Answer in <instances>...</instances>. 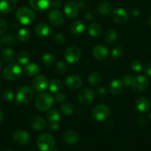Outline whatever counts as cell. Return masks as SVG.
<instances>
[{"label": "cell", "mask_w": 151, "mask_h": 151, "mask_svg": "<svg viewBox=\"0 0 151 151\" xmlns=\"http://www.w3.org/2000/svg\"><path fill=\"white\" fill-rule=\"evenodd\" d=\"M35 33L41 38H46L51 34V29L47 24L41 22L38 24L35 27Z\"/></svg>", "instance_id": "9a60e30c"}, {"label": "cell", "mask_w": 151, "mask_h": 151, "mask_svg": "<svg viewBox=\"0 0 151 151\" xmlns=\"http://www.w3.org/2000/svg\"><path fill=\"white\" fill-rule=\"evenodd\" d=\"M123 52H124L123 49L119 46H118V47H115L113 49L112 51H111V55L113 58H119L122 56Z\"/></svg>", "instance_id": "ab89813d"}, {"label": "cell", "mask_w": 151, "mask_h": 151, "mask_svg": "<svg viewBox=\"0 0 151 151\" xmlns=\"http://www.w3.org/2000/svg\"><path fill=\"white\" fill-rule=\"evenodd\" d=\"M97 10L102 16H107L112 11V6L107 1H102L98 4Z\"/></svg>", "instance_id": "d4e9b609"}, {"label": "cell", "mask_w": 151, "mask_h": 151, "mask_svg": "<svg viewBox=\"0 0 151 151\" xmlns=\"http://www.w3.org/2000/svg\"><path fill=\"white\" fill-rule=\"evenodd\" d=\"M0 84H1V83H0Z\"/></svg>", "instance_id": "91938a15"}, {"label": "cell", "mask_w": 151, "mask_h": 151, "mask_svg": "<svg viewBox=\"0 0 151 151\" xmlns=\"http://www.w3.org/2000/svg\"><path fill=\"white\" fill-rule=\"evenodd\" d=\"M1 58L7 63H10L15 59V52L12 49L4 48L1 52Z\"/></svg>", "instance_id": "83f0119b"}, {"label": "cell", "mask_w": 151, "mask_h": 151, "mask_svg": "<svg viewBox=\"0 0 151 151\" xmlns=\"http://www.w3.org/2000/svg\"><path fill=\"white\" fill-rule=\"evenodd\" d=\"M13 139L18 145H25L30 142V135L26 131L19 130L13 133Z\"/></svg>", "instance_id": "4fadbf2b"}, {"label": "cell", "mask_w": 151, "mask_h": 151, "mask_svg": "<svg viewBox=\"0 0 151 151\" xmlns=\"http://www.w3.org/2000/svg\"><path fill=\"white\" fill-rule=\"evenodd\" d=\"M136 109L140 112L147 111L150 107V102L146 97H140L136 100L135 103Z\"/></svg>", "instance_id": "d6986e66"}, {"label": "cell", "mask_w": 151, "mask_h": 151, "mask_svg": "<svg viewBox=\"0 0 151 151\" xmlns=\"http://www.w3.org/2000/svg\"><path fill=\"white\" fill-rule=\"evenodd\" d=\"M132 70L135 72H139L142 69V64L139 60H134L130 65Z\"/></svg>", "instance_id": "7bdbcfd3"}, {"label": "cell", "mask_w": 151, "mask_h": 151, "mask_svg": "<svg viewBox=\"0 0 151 151\" xmlns=\"http://www.w3.org/2000/svg\"><path fill=\"white\" fill-rule=\"evenodd\" d=\"M7 28V22L4 19H0V35H3L6 32Z\"/></svg>", "instance_id": "ee69618b"}, {"label": "cell", "mask_w": 151, "mask_h": 151, "mask_svg": "<svg viewBox=\"0 0 151 151\" xmlns=\"http://www.w3.org/2000/svg\"><path fill=\"white\" fill-rule=\"evenodd\" d=\"M149 117H150V120H151V113L150 114V115H149Z\"/></svg>", "instance_id": "11a10c76"}, {"label": "cell", "mask_w": 151, "mask_h": 151, "mask_svg": "<svg viewBox=\"0 0 151 151\" xmlns=\"http://www.w3.org/2000/svg\"><path fill=\"white\" fill-rule=\"evenodd\" d=\"M49 89L51 92L57 93L61 90L62 87V84L61 81L58 79H53L49 83Z\"/></svg>", "instance_id": "d6a6232c"}, {"label": "cell", "mask_w": 151, "mask_h": 151, "mask_svg": "<svg viewBox=\"0 0 151 151\" xmlns=\"http://www.w3.org/2000/svg\"><path fill=\"white\" fill-rule=\"evenodd\" d=\"M30 37V32L27 28H21L19 30V32H18L17 38L20 41H22V42L28 41L29 40Z\"/></svg>", "instance_id": "1f68e13d"}, {"label": "cell", "mask_w": 151, "mask_h": 151, "mask_svg": "<svg viewBox=\"0 0 151 151\" xmlns=\"http://www.w3.org/2000/svg\"><path fill=\"white\" fill-rule=\"evenodd\" d=\"M54 98L50 93H40L35 100V105L36 109L40 111H46L51 108Z\"/></svg>", "instance_id": "6da1fadb"}, {"label": "cell", "mask_w": 151, "mask_h": 151, "mask_svg": "<svg viewBox=\"0 0 151 151\" xmlns=\"http://www.w3.org/2000/svg\"><path fill=\"white\" fill-rule=\"evenodd\" d=\"M16 39H17V38H16V35L10 33L0 38V42H1V44H6V45H11L16 42Z\"/></svg>", "instance_id": "836d02e7"}, {"label": "cell", "mask_w": 151, "mask_h": 151, "mask_svg": "<svg viewBox=\"0 0 151 151\" xmlns=\"http://www.w3.org/2000/svg\"><path fill=\"white\" fill-rule=\"evenodd\" d=\"M144 72L145 75L151 77V63H148L145 65L144 67Z\"/></svg>", "instance_id": "bcb514c9"}, {"label": "cell", "mask_w": 151, "mask_h": 151, "mask_svg": "<svg viewBox=\"0 0 151 151\" xmlns=\"http://www.w3.org/2000/svg\"><path fill=\"white\" fill-rule=\"evenodd\" d=\"M40 71V68L36 63H30L25 65L24 68V72L25 75L28 76H34L37 75Z\"/></svg>", "instance_id": "603a6c76"}, {"label": "cell", "mask_w": 151, "mask_h": 151, "mask_svg": "<svg viewBox=\"0 0 151 151\" xmlns=\"http://www.w3.org/2000/svg\"><path fill=\"white\" fill-rule=\"evenodd\" d=\"M30 60V54L27 52H22L17 56V61L20 65L28 64Z\"/></svg>", "instance_id": "8d00e7d4"}, {"label": "cell", "mask_w": 151, "mask_h": 151, "mask_svg": "<svg viewBox=\"0 0 151 151\" xmlns=\"http://www.w3.org/2000/svg\"><path fill=\"white\" fill-rule=\"evenodd\" d=\"M52 3V0H30L31 7L38 11H44L48 8Z\"/></svg>", "instance_id": "ac0fdd59"}, {"label": "cell", "mask_w": 151, "mask_h": 151, "mask_svg": "<svg viewBox=\"0 0 151 151\" xmlns=\"http://www.w3.org/2000/svg\"><path fill=\"white\" fill-rule=\"evenodd\" d=\"M33 87L37 91H41L45 90L48 86L47 79L43 75H36L33 80Z\"/></svg>", "instance_id": "5bb4252c"}, {"label": "cell", "mask_w": 151, "mask_h": 151, "mask_svg": "<svg viewBox=\"0 0 151 151\" xmlns=\"http://www.w3.org/2000/svg\"><path fill=\"white\" fill-rule=\"evenodd\" d=\"M1 69H2V62L0 60V71L1 70Z\"/></svg>", "instance_id": "f5cc1de1"}, {"label": "cell", "mask_w": 151, "mask_h": 151, "mask_svg": "<svg viewBox=\"0 0 151 151\" xmlns=\"http://www.w3.org/2000/svg\"><path fill=\"white\" fill-rule=\"evenodd\" d=\"M124 84L121 79H115L110 83V91L113 95H116L122 91Z\"/></svg>", "instance_id": "7402d4cb"}, {"label": "cell", "mask_w": 151, "mask_h": 151, "mask_svg": "<svg viewBox=\"0 0 151 151\" xmlns=\"http://www.w3.org/2000/svg\"><path fill=\"white\" fill-rule=\"evenodd\" d=\"M7 151H14V150H7Z\"/></svg>", "instance_id": "680465c9"}, {"label": "cell", "mask_w": 151, "mask_h": 151, "mask_svg": "<svg viewBox=\"0 0 151 151\" xmlns=\"http://www.w3.org/2000/svg\"><path fill=\"white\" fill-rule=\"evenodd\" d=\"M79 7V4H77V3L73 1H68L65 4V7H64L65 15L69 19H73L77 16Z\"/></svg>", "instance_id": "7c38bea8"}, {"label": "cell", "mask_w": 151, "mask_h": 151, "mask_svg": "<svg viewBox=\"0 0 151 151\" xmlns=\"http://www.w3.org/2000/svg\"><path fill=\"white\" fill-rule=\"evenodd\" d=\"M53 39L56 41L57 44H65V41H66V37L64 34L59 32V33H56V35L53 36Z\"/></svg>", "instance_id": "b9f144b4"}, {"label": "cell", "mask_w": 151, "mask_h": 151, "mask_svg": "<svg viewBox=\"0 0 151 151\" xmlns=\"http://www.w3.org/2000/svg\"><path fill=\"white\" fill-rule=\"evenodd\" d=\"M52 5L55 7H60L62 6V1L61 0H53L52 1Z\"/></svg>", "instance_id": "681fc988"}, {"label": "cell", "mask_w": 151, "mask_h": 151, "mask_svg": "<svg viewBox=\"0 0 151 151\" xmlns=\"http://www.w3.org/2000/svg\"><path fill=\"white\" fill-rule=\"evenodd\" d=\"M64 139L68 144L76 145L78 142V136L73 131H68L64 134Z\"/></svg>", "instance_id": "cb8c5ba5"}, {"label": "cell", "mask_w": 151, "mask_h": 151, "mask_svg": "<svg viewBox=\"0 0 151 151\" xmlns=\"http://www.w3.org/2000/svg\"><path fill=\"white\" fill-rule=\"evenodd\" d=\"M61 111L67 116H70L73 114V106L70 103H64L61 106Z\"/></svg>", "instance_id": "d590c367"}, {"label": "cell", "mask_w": 151, "mask_h": 151, "mask_svg": "<svg viewBox=\"0 0 151 151\" xmlns=\"http://www.w3.org/2000/svg\"><path fill=\"white\" fill-rule=\"evenodd\" d=\"M22 75V68L17 63H10L4 68L3 76L6 80L10 81L19 79Z\"/></svg>", "instance_id": "277c9868"}, {"label": "cell", "mask_w": 151, "mask_h": 151, "mask_svg": "<svg viewBox=\"0 0 151 151\" xmlns=\"http://www.w3.org/2000/svg\"><path fill=\"white\" fill-rule=\"evenodd\" d=\"M102 81L101 75L98 72H92L88 76V82L93 87H97Z\"/></svg>", "instance_id": "f1b7e54d"}, {"label": "cell", "mask_w": 151, "mask_h": 151, "mask_svg": "<svg viewBox=\"0 0 151 151\" xmlns=\"http://www.w3.org/2000/svg\"><path fill=\"white\" fill-rule=\"evenodd\" d=\"M107 91L106 88H104V87H101V88H99V89L97 90L98 95L101 96V97H104V96L107 95Z\"/></svg>", "instance_id": "7dc6e473"}, {"label": "cell", "mask_w": 151, "mask_h": 151, "mask_svg": "<svg viewBox=\"0 0 151 151\" xmlns=\"http://www.w3.org/2000/svg\"><path fill=\"white\" fill-rule=\"evenodd\" d=\"M48 19L52 24L56 27L62 25L65 22L63 13L58 9H52L50 10L48 13Z\"/></svg>", "instance_id": "30bf717a"}, {"label": "cell", "mask_w": 151, "mask_h": 151, "mask_svg": "<svg viewBox=\"0 0 151 151\" xmlns=\"http://www.w3.org/2000/svg\"><path fill=\"white\" fill-rule=\"evenodd\" d=\"M1 97L6 101H12L14 99V94L10 89H4L1 92Z\"/></svg>", "instance_id": "f35d334b"}, {"label": "cell", "mask_w": 151, "mask_h": 151, "mask_svg": "<svg viewBox=\"0 0 151 151\" xmlns=\"http://www.w3.org/2000/svg\"><path fill=\"white\" fill-rule=\"evenodd\" d=\"M68 69V66H67L66 63L64 61H59L56 63V73L62 75L64 74Z\"/></svg>", "instance_id": "74e56055"}, {"label": "cell", "mask_w": 151, "mask_h": 151, "mask_svg": "<svg viewBox=\"0 0 151 151\" xmlns=\"http://www.w3.org/2000/svg\"><path fill=\"white\" fill-rule=\"evenodd\" d=\"M102 28L99 23L93 22L88 26V33L92 37H98L102 34Z\"/></svg>", "instance_id": "4316f807"}, {"label": "cell", "mask_w": 151, "mask_h": 151, "mask_svg": "<svg viewBox=\"0 0 151 151\" xmlns=\"http://www.w3.org/2000/svg\"><path fill=\"white\" fill-rule=\"evenodd\" d=\"M36 145L41 151H51L54 148L55 139L50 134H42L37 139Z\"/></svg>", "instance_id": "3957f363"}, {"label": "cell", "mask_w": 151, "mask_h": 151, "mask_svg": "<svg viewBox=\"0 0 151 151\" xmlns=\"http://www.w3.org/2000/svg\"><path fill=\"white\" fill-rule=\"evenodd\" d=\"M1 42H0V49H1Z\"/></svg>", "instance_id": "6f0895ef"}, {"label": "cell", "mask_w": 151, "mask_h": 151, "mask_svg": "<svg viewBox=\"0 0 151 151\" xmlns=\"http://www.w3.org/2000/svg\"><path fill=\"white\" fill-rule=\"evenodd\" d=\"M16 19L22 24L28 25L35 20V13L29 7H22L16 11Z\"/></svg>", "instance_id": "7a4b0ae2"}, {"label": "cell", "mask_w": 151, "mask_h": 151, "mask_svg": "<svg viewBox=\"0 0 151 151\" xmlns=\"http://www.w3.org/2000/svg\"><path fill=\"white\" fill-rule=\"evenodd\" d=\"M47 119L50 122H59L61 119L60 114L56 109H51L47 112Z\"/></svg>", "instance_id": "4dcf8cb0"}, {"label": "cell", "mask_w": 151, "mask_h": 151, "mask_svg": "<svg viewBox=\"0 0 151 151\" xmlns=\"http://www.w3.org/2000/svg\"><path fill=\"white\" fill-rule=\"evenodd\" d=\"M70 30L74 35H81L85 30V26L80 21H74L70 24Z\"/></svg>", "instance_id": "484cf974"}, {"label": "cell", "mask_w": 151, "mask_h": 151, "mask_svg": "<svg viewBox=\"0 0 151 151\" xmlns=\"http://www.w3.org/2000/svg\"><path fill=\"white\" fill-rule=\"evenodd\" d=\"M131 88L136 93L144 91L148 86V80L144 75H137L134 77L131 83Z\"/></svg>", "instance_id": "ba28073f"}, {"label": "cell", "mask_w": 151, "mask_h": 151, "mask_svg": "<svg viewBox=\"0 0 151 151\" xmlns=\"http://www.w3.org/2000/svg\"><path fill=\"white\" fill-rule=\"evenodd\" d=\"M66 99V96H65V94H64V93H62V92H57L56 94V95H55V100H56V102H58V103H62V102H63L64 100Z\"/></svg>", "instance_id": "f6af8a7d"}, {"label": "cell", "mask_w": 151, "mask_h": 151, "mask_svg": "<svg viewBox=\"0 0 151 151\" xmlns=\"http://www.w3.org/2000/svg\"><path fill=\"white\" fill-rule=\"evenodd\" d=\"M65 83L71 89H78L82 85V79L78 75H70L66 78Z\"/></svg>", "instance_id": "e0dca14e"}, {"label": "cell", "mask_w": 151, "mask_h": 151, "mask_svg": "<svg viewBox=\"0 0 151 151\" xmlns=\"http://www.w3.org/2000/svg\"><path fill=\"white\" fill-rule=\"evenodd\" d=\"M2 120H3V112L2 111H1V109H0V123L2 122Z\"/></svg>", "instance_id": "816d5d0a"}, {"label": "cell", "mask_w": 151, "mask_h": 151, "mask_svg": "<svg viewBox=\"0 0 151 151\" xmlns=\"http://www.w3.org/2000/svg\"><path fill=\"white\" fill-rule=\"evenodd\" d=\"M117 38H118V34L116 31L113 29H108L105 35V41L108 44H113L116 41Z\"/></svg>", "instance_id": "f546056e"}, {"label": "cell", "mask_w": 151, "mask_h": 151, "mask_svg": "<svg viewBox=\"0 0 151 151\" xmlns=\"http://www.w3.org/2000/svg\"><path fill=\"white\" fill-rule=\"evenodd\" d=\"M132 13H133V15L134 16H138L139 15V13H140V12H139V10H132Z\"/></svg>", "instance_id": "f907efd6"}, {"label": "cell", "mask_w": 151, "mask_h": 151, "mask_svg": "<svg viewBox=\"0 0 151 151\" xmlns=\"http://www.w3.org/2000/svg\"><path fill=\"white\" fill-rule=\"evenodd\" d=\"M55 60H56V59H55L54 56L51 54H49V53H46V54L43 55L41 59L42 64L46 66H52L55 63Z\"/></svg>", "instance_id": "e575fe53"}, {"label": "cell", "mask_w": 151, "mask_h": 151, "mask_svg": "<svg viewBox=\"0 0 151 151\" xmlns=\"http://www.w3.org/2000/svg\"><path fill=\"white\" fill-rule=\"evenodd\" d=\"M133 75H130V74L124 75L121 78L123 84H124V86H129L131 85V83L132 81H133Z\"/></svg>", "instance_id": "60d3db41"}, {"label": "cell", "mask_w": 151, "mask_h": 151, "mask_svg": "<svg viewBox=\"0 0 151 151\" xmlns=\"http://www.w3.org/2000/svg\"><path fill=\"white\" fill-rule=\"evenodd\" d=\"M108 50L106 47H105L102 44L96 46L93 50V55L96 59L98 60H105L108 55Z\"/></svg>", "instance_id": "ffe728a7"}, {"label": "cell", "mask_w": 151, "mask_h": 151, "mask_svg": "<svg viewBox=\"0 0 151 151\" xmlns=\"http://www.w3.org/2000/svg\"><path fill=\"white\" fill-rule=\"evenodd\" d=\"M50 128L52 131H56L59 130V125L58 122H50Z\"/></svg>", "instance_id": "c3c4849f"}, {"label": "cell", "mask_w": 151, "mask_h": 151, "mask_svg": "<svg viewBox=\"0 0 151 151\" xmlns=\"http://www.w3.org/2000/svg\"><path fill=\"white\" fill-rule=\"evenodd\" d=\"M64 57L66 61L70 64L77 63L81 58V52L76 46H70L65 50Z\"/></svg>", "instance_id": "52a82bcc"}, {"label": "cell", "mask_w": 151, "mask_h": 151, "mask_svg": "<svg viewBox=\"0 0 151 151\" xmlns=\"http://www.w3.org/2000/svg\"><path fill=\"white\" fill-rule=\"evenodd\" d=\"M33 96L34 93L33 88L28 86H24L18 90L16 97V103L21 104L28 103L32 100Z\"/></svg>", "instance_id": "8992f818"}, {"label": "cell", "mask_w": 151, "mask_h": 151, "mask_svg": "<svg viewBox=\"0 0 151 151\" xmlns=\"http://www.w3.org/2000/svg\"><path fill=\"white\" fill-rule=\"evenodd\" d=\"M17 4L16 0H0V13L7 14L13 11Z\"/></svg>", "instance_id": "2e32d148"}, {"label": "cell", "mask_w": 151, "mask_h": 151, "mask_svg": "<svg viewBox=\"0 0 151 151\" xmlns=\"http://www.w3.org/2000/svg\"><path fill=\"white\" fill-rule=\"evenodd\" d=\"M95 94L90 88H84L78 94V101L83 105H89L94 100Z\"/></svg>", "instance_id": "9c48e42d"}, {"label": "cell", "mask_w": 151, "mask_h": 151, "mask_svg": "<svg viewBox=\"0 0 151 151\" xmlns=\"http://www.w3.org/2000/svg\"><path fill=\"white\" fill-rule=\"evenodd\" d=\"M53 151H59V150H56V149H54V148H53Z\"/></svg>", "instance_id": "9f6ffc18"}, {"label": "cell", "mask_w": 151, "mask_h": 151, "mask_svg": "<svg viewBox=\"0 0 151 151\" xmlns=\"http://www.w3.org/2000/svg\"><path fill=\"white\" fill-rule=\"evenodd\" d=\"M111 110L109 106L106 104H99L92 111V117L96 121L102 122L110 116Z\"/></svg>", "instance_id": "5b68a950"}, {"label": "cell", "mask_w": 151, "mask_h": 151, "mask_svg": "<svg viewBox=\"0 0 151 151\" xmlns=\"http://www.w3.org/2000/svg\"><path fill=\"white\" fill-rule=\"evenodd\" d=\"M148 22H149V24L151 27V16L149 17V20H148Z\"/></svg>", "instance_id": "db71d44e"}, {"label": "cell", "mask_w": 151, "mask_h": 151, "mask_svg": "<svg viewBox=\"0 0 151 151\" xmlns=\"http://www.w3.org/2000/svg\"><path fill=\"white\" fill-rule=\"evenodd\" d=\"M30 124L32 128L37 131H41L45 128L46 122L44 118L41 116H34L31 119Z\"/></svg>", "instance_id": "44dd1931"}, {"label": "cell", "mask_w": 151, "mask_h": 151, "mask_svg": "<svg viewBox=\"0 0 151 151\" xmlns=\"http://www.w3.org/2000/svg\"><path fill=\"white\" fill-rule=\"evenodd\" d=\"M111 18L113 20L118 24H124L128 20V13L121 7H118L113 10L111 13Z\"/></svg>", "instance_id": "8fae6325"}]
</instances>
